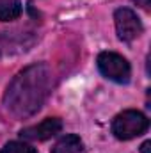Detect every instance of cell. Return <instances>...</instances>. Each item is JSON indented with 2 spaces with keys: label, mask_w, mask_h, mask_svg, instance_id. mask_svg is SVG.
I'll list each match as a JSON object with an SVG mask.
<instances>
[{
  "label": "cell",
  "mask_w": 151,
  "mask_h": 153,
  "mask_svg": "<svg viewBox=\"0 0 151 153\" xmlns=\"http://www.w3.org/2000/svg\"><path fill=\"white\" fill-rule=\"evenodd\" d=\"M21 14L20 0H0V22H13Z\"/></svg>",
  "instance_id": "52a82bcc"
},
{
  "label": "cell",
  "mask_w": 151,
  "mask_h": 153,
  "mask_svg": "<svg viewBox=\"0 0 151 153\" xmlns=\"http://www.w3.org/2000/svg\"><path fill=\"white\" fill-rule=\"evenodd\" d=\"M141 153H151V141L142 143V146H141Z\"/></svg>",
  "instance_id": "30bf717a"
},
{
  "label": "cell",
  "mask_w": 151,
  "mask_h": 153,
  "mask_svg": "<svg viewBox=\"0 0 151 153\" xmlns=\"http://www.w3.org/2000/svg\"><path fill=\"white\" fill-rule=\"evenodd\" d=\"M114 20H115V30H117V38L121 41H133L135 38L141 36L142 32V23L137 18V14L132 9L121 7L114 13Z\"/></svg>",
  "instance_id": "277c9868"
},
{
  "label": "cell",
  "mask_w": 151,
  "mask_h": 153,
  "mask_svg": "<svg viewBox=\"0 0 151 153\" xmlns=\"http://www.w3.org/2000/svg\"><path fill=\"white\" fill-rule=\"evenodd\" d=\"M61 130H62V121L59 117H48V119L41 121L39 125L23 128L20 132V135L25 141H46V139L57 135Z\"/></svg>",
  "instance_id": "5b68a950"
},
{
  "label": "cell",
  "mask_w": 151,
  "mask_h": 153,
  "mask_svg": "<svg viewBox=\"0 0 151 153\" xmlns=\"http://www.w3.org/2000/svg\"><path fill=\"white\" fill-rule=\"evenodd\" d=\"M98 68L109 80L119 82V84H126L132 75V68L128 64V61L114 52H103L98 55Z\"/></svg>",
  "instance_id": "3957f363"
},
{
  "label": "cell",
  "mask_w": 151,
  "mask_h": 153,
  "mask_svg": "<svg viewBox=\"0 0 151 153\" xmlns=\"http://www.w3.org/2000/svg\"><path fill=\"white\" fill-rule=\"evenodd\" d=\"M52 153H85V148H84V143L78 135H64L61 137L55 146L52 148Z\"/></svg>",
  "instance_id": "8992f818"
},
{
  "label": "cell",
  "mask_w": 151,
  "mask_h": 153,
  "mask_svg": "<svg viewBox=\"0 0 151 153\" xmlns=\"http://www.w3.org/2000/svg\"><path fill=\"white\" fill-rule=\"evenodd\" d=\"M52 73L46 64H34L25 68L7 85L4 103L5 109L16 117L36 114L48 96Z\"/></svg>",
  "instance_id": "6da1fadb"
},
{
  "label": "cell",
  "mask_w": 151,
  "mask_h": 153,
  "mask_svg": "<svg viewBox=\"0 0 151 153\" xmlns=\"http://www.w3.org/2000/svg\"><path fill=\"white\" fill-rule=\"evenodd\" d=\"M133 2L142 9H150V4H151V0H133Z\"/></svg>",
  "instance_id": "9c48e42d"
},
{
  "label": "cell",
  "mask_w": 151,
  "mask_h": 153,
  "mask_svg": "<svg viewBox=\"0 0 151 153\" xmlns=\"http://www.w3.org/2000/svg\"><path fill=\"white\" fill-rule=\"evenodd\" d=\"M150 126V119L139 111H124L112 121V134L121 141H130L142 135Z\"/></svg>",
  "instance_id": "7a4b0ae2"
},
{
  "label": "cell",
  "mask_w": 151,
  "mask_h": 153,
  "mask_svg": "<svg viewBox=\"0 0 151 153\" xmlns=\"http://www.w3.org/2000/svg\"><path fill=\"white\" fill-rule=\"evenodd\" d=\"M0 153H36V148H32L27 143H20V141H11L7 143Z\"/></svg>",
  "instance_id": "ba28073f"
}]
</instances>
